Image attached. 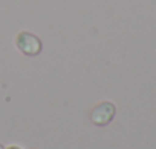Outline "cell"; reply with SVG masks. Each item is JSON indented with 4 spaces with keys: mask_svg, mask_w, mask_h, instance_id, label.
Here are the masks:
<instances>
[{
    "mask_svg": "<svg viewBox=\"0 0 156 149\" xmlns=\"http://www.w3.org/2000/svg\"><path fill=\"white\" fill-rule=\"evenodd\" d=\"M16 46H17V49L22 54H25L28 57L38 55L41 52V48H43L41 40L35 34L28 32V31H22V32L17 34V37H16Z\"/></svg>",
    "mask_w": 156,
    "mask_h": 149,
    "instance_id": "obj_1",
    "label": "cell"
},
{
    "mask_svg": "<svg viewBox=\"0 0 156 149\" xmlns=\"http://www.w3.org/2000/svg\"><path fill=\"white\" fill-rule=\"evenodd\" d=\"M116 114V108L110 102H103L97 105L90 112V121L97 126H107Z\"/></svg>",
    "mask_w": 156,
    "mask_h": 149,
    "instance_id": "obj_2",
    "label": "cell"
},
{
    "mask_svg": "<svg viewBox=\"0 0 156 149\" xmlns=\"http://www.w3.org/2000/svg\"><path fill=\"white\" fill-rule=\"evenodd\" d=\"M6 149H22V147H19V146H9V147H6Z\"/></svg>",
    "mask_w": 156,
    "mask_h": 149,
    "instance_id": "obj_3",
    "label": "cell"
},
{
    "mask_svg": "<svg viewBox=\"0 0 156 149\" xmlns=\"http://www.w3.org/2000/svg\"><path fill=\"white\" fill-rule=\"evenodd\" d=\"M0 149H6V147H5L3 144H0Z\"/></svg>",
    "mask_w": 156,
    "mask_h": 149,
    "instance_id": "obj_4",
    "label": "cell"
}]
</instances>
